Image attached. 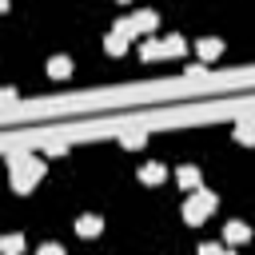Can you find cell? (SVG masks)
<instances>
[{
    "mask_svg": "<svg viewBox=\"0 0 255 255\" xmlns=\"http://www.w3.org/2000/svg\"><path fill=\"white\" fill-rule=\"evenodd\" d=\"M100 231H104V219H100V215H80V219H76V235L92 239V235H100Z\"/></svg>",
    "mask_w": 255,
    "mask_h": 255,
    "instance_id": "cell-5",
    "label": "cell"
},
{
    "mask_svg": "<svg viewBox=\"0 0 255 255\" xmlns=\"http://www.w3.org/2000/svg\"><path fill=\"white\" fill-rule=\"evenodd\" d=\"M36 255H64V247H60V243H44Z\"/></svg>",
    "mask_w": 255,
    "mask_h": 255,
    "instance_id": "cell-17",
    "label": "cell"
},
{
    "mask_svg": "<svg viewBox=\"0 0 255 255\" xmlns=\"http://www.w3.org/2000/svg\"><path fill=\"white\" fill-rule=\"evenodd\" d=\"M120 143H124V147H128V151H139V147H143V143H147V135H143V131H128V135H124V139H120Z\"/></svg>",
    "mask_w": 255,
    "mask_h": 255,
    "instance_id": "cell-14",
    "label": "cell"
},
{
    "mask_svg": "<svg viewBox=\"0 0 255 255\" xmlns=\"http://www.w3.org/2000/svg\"><path fill=\"white\" fill-rule=\"evenodd\" d=\"M4 12H8V0H0V16H4Z\"/></svg>",
    "mask_w": 255,
    "mask_h": 255,
    "instance_id": "cell-19",
    "label": "cell"
},
{
    "mask_svg": "<svg viewBox=\"0 0 255 255\" xmlns=\"http://www.w3.org/2000/svg\"><path fill=\"white\" fill-rule=\"evenodd\" d=\"M128 24H131V32L139 36V32H155V28H159V16L143 8V12H135V16H128Z\"/></svg>",
    "mask_w": 255,
    "mask_h": 255,
    "instance_id": "cell-4",
    "label": "cell"
},
{
    "mask_svg": "<svg viewBox=\"0 0 255 255\" xmlns=\"http://www.w3.org/2000/svg\"><path fill=\"white\" fill-rule=\"evenodd\" d=\"M199 255H231V251H227L223 243H203V247H199Z\"/></svg>",
    "mask_w": 255,
    "mask_h": 255,
    "instance_id": "cell-16",
    "label": "cell"
},
{
    "mask_svg": "<svg viewBox=\"0 0 255 255\" xmlns=\"http://www.w3.org/2000/svg\"><path fill=\"white\" fill-rule=\"evenodd\" d=\"M219 52H223V40H215V36L199 40V60H219Z\"/></svg>",
    "mask_w": 255,
    "mask_h": 255,
    "instance_id": "cell-11",
    "label": "cell"
},
{
    "mask_svg": "<svg viewBox=\"0 0 255 255\" xmlns=\"http://www.w3.org/2000/svg\"><path fill=\"white\" fill-rule=\"evenodd\" d=\"M175 179H179L183 191H195V187H199V167H195V163H183V167L175 171Z\"/></svg>",
    "mask_w": 255,
    "mask_h": 255,
    "instance_id": "cell-7",
    "label": "cell"
},
{
    "mask_svg": "<svg viewBox=\"0 0 255 255\" xmlns=\"http://www.w3.org/2000/svg\"><path fill=\"white\" fill-rule=\"evenodd\" d=\"M139 179H143V183H163V179H167V167H163V163H143V167H139Z\"/></svg>",
    "mask_w": 255,
    "mask_h": 255,
    "instance_id": "cell-10",
    "label": "cell"
},
{
    "mask_svg": "<svg viewBox=\"0 0 255 255\" xmlns=\"http://www.w3.org/2000/svg\"><path fill=\"white\" fill-rule=\"evenodd\" d=\"M131 40H135L131 32H116V28H112V32H108V40H104V52H108V56H124Z\"/></svg>",
    "mask_w": 255,
    "mask_h": 255,
    "instance_id": "cell-3",
    "label": "cell"
},
{
    "mask_svg": "<svg viewBox=\"0 0 255 255\" xmlns=\"http://www.w3.org/2000/svg\"><path fill=\"white\" fill-rule=\"evenodd\" d=\"M207 211H215V191H203V187H195V191L183 199V223L199 227V223L207 219Z\"/></svg>",
    "mask_w": 255,
    "mask_h": 255,
    "instance_id": "cell-2",
    "label": "cell"
},
{
    "mask_svg": "<svg viewBox=\"0 0 255 255\" xmlns=\"http://www.w3.org/2000/svg\"><path fill=\"white\" fill-rule=\"evenodd\" d=\"M24 251V235H0V255H20Z\"/></svg>",
    "mask_w": 255,
    "mask_h": 255,
    "instance_id": "cell-13",
    "label": "cell"
},
{
    "mask_svg": "<svg viewBox=\"0 0 255 255\" xmlns=\"http://www.w3.org/2000/svg\"><path fill=\"white\" fill-rule=\"evenodd\" d=\"M223 239H227L231 247H235V243H247V239H251V227L239 223V219H235V223H223Z\"/></svg>",
    "mask_w": 255,
    "mask_h": 255,
    "instance_id": "cell-6",
    "label": "cell"
},
{
    "mask_svg": "<svg viewBox=\"0 0 255 255\" xmlns=\"http://www.w3.org/2000/svg\"><path fill=\"white\" fill-rule=\"evenodd\" d=\"M183 52H187L183 36H167V40H159V60H163V56H183Z\"/></svg>",
    "mask_w": 255,
    "mask_h": 255,
    "instance_id": "cell-9",
    "label": "cell"
},
{
    "mask_svg": "<svg viewBox=\"0 0 255 255\" xmlns=\"http://www.w3.org/2000/svg\"><path fill=\"white\" fill-rule=\"evenodd\" d=\"M139 56H143L147 64H151V60H159V40H155V36H151V40H143V48H139Z\"/></svg>",
    "mask_w": 255,
    "mask_h": 255,
    "instance_id": "cell-15",
    "label": "cell"
},
{
    "mask_svg": "<svg viewBox=\"0 0 255 255\" xmlns=\"http://www.w3.org/2000/svg\"><path fill=\"white\" fill-rule=\"evenodd\" d=\"M48 76H52V80H68V76H72V60H68V56H52V60H48Z\"/></svg>",
    "mask_w": 255,
    "mask_h": 255,
    "instance_id": "cell-8",
    "label": "cell"
},
{
    "mask_svg": "<svg viewBox=\"0 0 255 255\" xmlns=\"http://www.w3.org/2000/svg\"><path fill=\"white\" fill-rule=\"evenodd\" d=\"M0 104H16V88H0Z\"/></svg>",
    "mask_w": 255,
    "mask_h": 255,
    "instance_id": "cell-18",
    "label": "cell"
},
{
    "mask_svg": "<svg viewBox=\"0 0 255 255\" xmlns=\"http://www.w3.org/2000/svg\"><path fill=\"white\" fill-rule=\"evenodd\" d=\"M8 175H12V191H32L40 179H44V159L36 155H12L8 159Z\"/></svg>",
    "mask_w": 255,
    "mask_h": 255,
    "instance_id": "cell-1",
    "label": "cell"
},
{
    "mask_svg": "<svg viewBox=\"0 0 255 255\" xmlns=\"http://www.w3.org/2000/svg\"><path fill=\"white\" fill-rule=\"evenodd\" d=\"M124 4H128V0H124Z\"/></svg>",
    "mask_w": 255,
    "mask_h": 255,
    "instance_id": "cell-20",
    "label": "cell"
},
{
    "mask_svg": "<svg viewBox=\"0 0 255 255\" xmlns=\"http://www.w3.org/2000/svg\"><path fill=\"white\" fill-rule=\"evenodd\" d=\"M235 139H239L243 147H251V143H255V120H239V124H235Z\"/></svg>",
    "mask_w": 255,
    "mask_h": 255,
    "instance_id": "cell-12",
    "label": "cell"
}]
</instances>
